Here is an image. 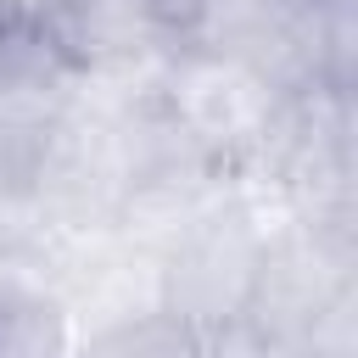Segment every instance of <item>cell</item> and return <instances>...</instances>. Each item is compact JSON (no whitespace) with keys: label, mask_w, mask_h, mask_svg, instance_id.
I'll list each match as a JSON object with an SVG mask.
<instances>
[{"label":"cell","mask_w":358,"mask_h":358,"mask_svg":"<svg viewBox=\"0 0 358 358\" xmlns=\"http://www.w3.org/2000/svg\"><path fill=\"white\" fill-rule=\"evenodd\" d=\"M268 229L274 224L257 201V185L224 179L157 252V308L201 341L241 324L263 268Z\"/></svg>","instance_id":"obj_1"},{"label":"cell","mask_w":358,"mask_h":358,"mask_svg":"<svg viewBox=\"0 0 358 358\" xmlns=\"http://www.w3.org/2000/svg\"><path fill=\"white\" fill-rule=\"evenodd\" d=\"M157 101L213 168H224L229 179L257 173L280 117V95L252 67L201 50H173L157 73Z\"/></svg>","instance_id":"obj_2"},{"label":"cell","mask_w":358,"mask_h":358,"mask_svg":"<svg viewBox=\"0 0 358 358\" xmlns=\"http://www.w3.org/2000/svg\"><path fill=\"white\" fill-rule=\"evenodd\" d=\"M62 62L90 84H145L179 50L157 0H67L45 22Z\"/></svg>","instance_id":"obj_3"},{"label":"cell","mask_w":358,"mask_h":358,"mask_svg":"<svg viewBox=\"0 0 358 358\" xmlns=\"http://www.w3.org/2000/svg\"><path fill=\"white\" fill-rule=\"evenodd\" d=\"M201 347H207L201 336H190L179 319H168L151 302V308H134L123 319L95 324L90 336H78L73 358H201Z\"/></svg>","instance_id":"obj_4"},{"label":"cell","mask_w":358,"mask_h":358,"mask_svg":"<svg viewBox=\"0 0 358 358\" xmlns=\"http://www.w3.org/2000/svg\"><path fill=\"white\" fill-rule=\"evenodd\" d=\"M201 358H296V352L280 347V341H268V336H257L252 324H229V330L207 336Z\"/></svg>","instance_id":"obj_5"},{"label":"cell","mask_w":358,"mask_h":358,"mask_svg":"<svg viewBox=\"0 0 358 358\" xmlns=\"http://www.w3.org/2000/svg\"><path fill=\"white\" fill-rule=\"evenodd\" d=\"M67 0H0V17L6 22H28V28H45Z\"/></svg>","instance_id":"obj_6"},{"label":"cell","mask_w":358,"mask_h":358,"mask_svg":"<svg viewBox=\"0 0 358 358\" xmlns=\"http://www.w3.org/2000/svg\"><path fill=\"white\" fill-rule=\"evenodd\" d=\"M39 218H34V207H28V196H17V190H6L0 185V241L6 235H17V229H34Z\"/></svg>","instance_id":"obj_7"}]
</instances>
